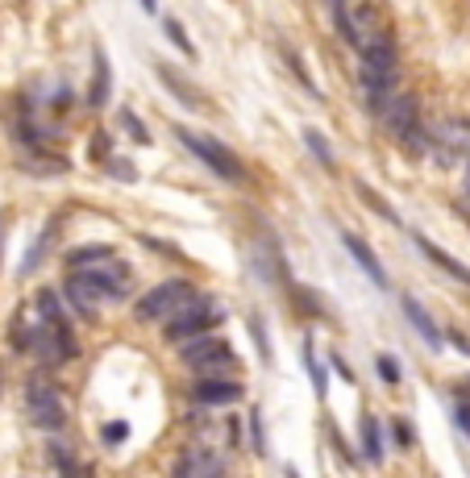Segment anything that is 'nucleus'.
<instances>
[{"mask_svg": "<svg viewBox=\"0 0 470 478\" xmlns=\"http://www.w3.org/2000/svg\"><path fill=\"white\" fill-rule=\"evenodd\" d=\"M221 325V312L212 304H204V300H184V304L176 308V312L167 316V341H192L200 338V333H208V329H217Z\"/></svg>", "mask_w": 470, "mask_h": 478, "instance_id": "1", "label": "nucleus"}, {"mask_svg": "<svg viewBox=\"0 0 470 478\" xmlns=\"http://www.w3.org/2000/svg\"><path fill=\"white\" fill-rule=\"evenodd\" d=\"M184 362L192 370H200L204 379L208 374H233V370H238L233 349L221 338H208V333H200V338H192V346H184Z\"/></svg>", "mask_w": 470, "mask_h": 478, "instance_id": "2", "label": "nucleus"}, {"mask_svg": "<svg viewBox=\"0 0 470 478\" xmlns=\"http://www.w3.org/2000/svg\"><path fill=\"white\" fill-rule=\"evenodd\" d=\"M179 141H184L187 150L196 154L204 167H212V171L221 175V179H230V184H238L241 179V167H238V158H233L221 141H212V138H200V133H192V130H179Z\"/></svg>", "mask_w": 470, "mask_h": 478, "instance_id": "3", "label": "nucleus"}, {"mask_svg": "<svg viewBox=\"0 0 470 478\" xmlns=\"http://www.w3.org/2000/svg\"><path fill=\"white\" fill-rule=\"evenodd\" d=\"M25 408H30L33 424H38V428H50V433L63 428V420H67L63 400H59V392L46 379H33L30 387H25Z\"/></svg>", "mask_w": 470, "mask_h": 478, "instance_id": "4", "label": "nucleus"}, {"mask_svg": "<svg viewBox=\"0 0 470 478\" xmlns=\"http://www.w3.org/2000/svg\"><path fill=\"white\" fill-rule=\"evenodd\" d=\"M184 300H192V287H187L184 279L158 283L154 292H146L142 300H138V320H163V316H171Z\"/></svg>", "mask_w": 470, "mask_h": 478, "instance_id": "5", "label": "nucleus"}, {"mask_svg": "<svg viewBox=\"0 0 470 478\" xmlns=\"http://www.w3.org/2000/svg\"><path fill=\"white\" fill-rule=\"evenodd\" d=\"M79 275H84L100 295H109V300H121V295L130 292V266L117 262L113 254L104 262H96V266H88V271H79Z\"/></svg>", "mask_w": 470, "mask_h": 478, "instance_id": "6", "label": "nucleus"}, {"mask_svg": "<svg viewBox=\"0 0 470 478\" xmlns=\"http://www.w3.org/2000/svg\"><path fill=\"white\" fill-rule=\"evenodd\" d=\"M362 92H366V104H371L375 117H379V113L387 109V100L395 96V67L362 63Z\"/></svg>", "mask_w": 470, "mask_h": 478, "instance_id": "7", "label": "nucleus"}, {"mask_svg": "<svg viewBox=\"0 0 470 478\" xmlns=\"http://www.w3.org/2000/svg\"><path fill=\"white\" fill-rule=\"evenodd\" d=\"M67 300H71V308H76L79 316H84V320H96V312H100V300H104V295L96 292V287H92L88 279H84V275L79 271H71V279H67Z\"/></svg>", "mask_w": 470, "mask_h": 478, "instance_id": "8", "label": "nucleus"}, {"mask_svg": "<svg viewBox=\"0 0 470 478\" xmlns=\"http://www.w3.org/2000/svg\"><path fill=\"white\" fill-rule=\"evenodd\" d=\"M379 117L387 121V130H392L395 138H404L408 130H416V125H420V113H416V100L412 96H392V100H387V109H383Z\"/></svg>", "mask_w": 470, "mask_h": 478, "instance_id": "9", "label": "nucleus"}, {"mask_svg": "<svg viewBox=\"0 0 470 478\" xmlns=\"http://www.w3.org/2000/svg\"><path fill=\"white\" fill-rule=\"evenodd\" d=\"M341 241H346V250L354 254V262H358L362 271H366V279H371L375 287H387V271H383V262L375 258L371 246H366L362 238H354V233H341Z\"/></svg>", "mask_w": 470, "mask_h": 478, "instance_id": "10", "label": "nucleus"}, {"mask_svg": "<svg viewBox=\"0 0 470 478\" xmlns=\"http://www.w3.org/2000/svg\"><path fill=\"white\" fill-rule=\"evenodd\" d=\"M400 308H404V316L412 320V329H416V333H420V338H425L433 349H441V341H446V338H441V329L433 325V316H429L425 308H420V300L404 295V300H400Z\"/></svg>", "mask_w": 470, "mask_h": 478, "instance_id": "11", "label": "nucleus"}, {"mask_svg": "<svg viewBox=\"0 0 470 478\" xmlns=\"http://www.w3.org/2000/svg\"><path fill=\"white\" fill-rule=\"evenodd\" d=\"M238 395H241L238 379H212V374H208L196 387V400H204V403H238Z\"/></svg>", "mask_w": 470, "mask_h": 478, "instance_id": "12", "label": "nucleus"}, {"mask_svg": "<svg viewBox=\"0 0 470 478\" xmlns=\"http://www.w3.org/2000/svg\"><path fill=\"white\" fill-rule=\"evenodd\" d=\"M92 67H96V71H92V96H88V104H92V109H104V104H109V96H113V71H109V59H104V55L96 50Z\"/></svg>", "mask_w": 470, "mask_h": 478, "instance_id": "13", "label": "nucleus"}, {"mask_svg": "<svg viewBox=\"0 0 470 478\" xmlns=\"http://www.w3.org/2000/svg\"><path fill=\"white\" fill-rule=\"evenodd\" d=\"M470 154V121H449L441 133V158H462Z\"/></svg>", "mask_w": 470, "mask_h": 478, "instance_id": "14", "label": "nucleus"}, {"mask_svg": "<svg viewBox=\"0 0 470 478\" xmlns=\"http://www.w3.org/2000/svg\"><path fill=\"white\" fill-rule=\"evenodd\" d=\"M416 246H420V254H425V258L433 262V266H441V271H446V275H454L458 283H470V266H462L458 258H449L446 250H438V246H433L429 238H416Z\"/></svg>", "mask_w": 470, "mask_h": 478, "instance_id": "15", "label": "nucleus"}, {"mask_svg": "<svg viewBox=\"0 0 470 478\" xmlns=\"http://www.w3.org/2000/svg\"><path fill=\"white\" fill-rule=\"evenodd\" d=\"M362 63H371V67H395V38H392V33L366 38V42H362Z\"/></svg>", "mask_w": 470, "mask_h": 478, "instance_id": "16", "label": "nucleus"}, {"mask_svg": "<svg viewBox=\"0 0 470 478\" xmlns=\"http://www.w3.org/2000/svg\"><path fill=\"white\" fill-rule=\"evenodd\" d=\"M358 433H362V457H371L375 466H379V462H383V433H379V420H375V416H362Z\"/></svg>", "mask_w": 470, "mask_h": 478, "instance_id": "17", "label": "nucleus"}, {"mask_svg": "<svg viewBox=\"0 0 470 478\" xmlns=\"http://www.w3.org/2000/svg\"><path fill=\"white\" fill-rule=\"evenodd\" d=\"M158 79H163V87L167 92H176L184 104H200V96H196V87H187V79L179 76V71H171V67H163L158 63Z\"/></svg>", "mask_w": 470, "mask_h": 478, "instance_id": "18", "label": "nucleus"}, {"mask_svg": "<svg viewBox=\"0 0 470 478\" xmlns=\"http://www.w3.org/2000/svg\"><path fill=\"white\" fill-rule=\"evenodd\" d=\"M109 254H113L109 246H79V250H71V254H67V266H71V271H88V266L104 262Z\"/></svg>", "mask_w": 470, "mask_h": 478, "instance_id": "19", "label": "nucleus"}, {"mask_svg": "<svg viewBox=\"0 0 470 478\" xmlns=\"http://www.w3.org/2000/svg\"><path fill=\"white\" fill-rule=\"evenodd\" d=\"M304 146L312 150V158H317L325 171H338V163H333V154H329V141L321 130H304Z\"/></svg>", "mask_w": 470, "mask_h": 478, "instance_id": "20", "label": "nucleus"}, {"mask_svg": "<svg viewBox=\"0 0 470 478\" xmlns=\"http://www.w3.org/2000/svg\"><path fill=\"white\" fill-rule=\"evenodd\" d=\"M33 308H38V316H42L46 325H63V304H59L55 292H38V300H33Z\"/></svg>", "mask_w": 470, "mask_h": 478, "instance_id": "21", "label": "nucleus"}, {"mask_svg": "<svg viewBox=\"0 0 470 478\" xmlns=\"http://www.w3.org/2000/svg\"><path fill=\"white\" fill-rule=\"evenodd\" d=\"M354 192H358V200H362V204H371V208H375V212H379V217H383V221H400V217H395V208H392V204H387V200H383V196H379V192H375V187H366V184H358V187H354Z\"/></svg>", "mask_w": 470, "mask_h": 478, "instance_id": "22", "label": "nucleus"}, {"mask_svg": "<svg viewBox=\"0 0 470 478\" xmlns=\"http://www.w3.org/2000/svg\"><path fill=\"white\" fill-rule=\"evenodd\" d=\"M217 470H221V462H212L204 454H192L179 462V474H217Z\"/></svg>", "mask_w": 470, "mask_h": 478, "instance_id": "23", "label": "nucleus"}, {"mask_svg": "<svg viewBox=\"0 0 470 478\" xmlns=\"http://www.w3.org/2000/svg\"><path fill=\"white\" fill-rule=\"evenodd\" d=\"M163 30H167V38H171V42H176L179 50H184V55H196V46H192V38H187V30L176 22V17H167V22H163Z\"/></svg>", "mask_w": 470, "mask_h": 478, "instance_id": "24", "label": "nucleus"}, {"mask_svg": "<svg viewBox=\"0 0 470 478\" xmlns=\"http://www.w3.org/2000/svg\"><path fill=\"white\" fill-rule=\"evenodd\" d=\"M300 358L308 362V374H312V387H317V395H325V370H321V362L312 358V346H308V341H304V354H300Z\"/></svg>", "mask_w": 470, "mask_h": 478, "instance_id": "25", "label": "nucleus"}, {"mask_svg": "<svg viewBox=\"0 0 470 478\" xmlns=\"http://www.w3.org/2000/svg\"><path fill=\"white\" fill-rule=\"evenodd\" d=\"M379 374H383V383H392V387L400 383V366H395L392 358H379Z\"/></svg>", "mask_w": 470, "mask_h": 478, "instance_id": "26", "label": "nucleus"}, {"mask_svg": "<svg viewBox=\"0 0 470 478\" xmlns=\"http://www.w3.org/2000/svg\"><path fill=\"white\" fill-rule=\"evenodd\" d=\"M125 130H130L138 141H150V133H146V125H142V121H138V117H130V113H125Z\"/></svg>", "mask_w": 470, "mask_h": 478, "instance_id": "27", "label": "nucleus"}, {"mask_svg": "<svg viewBox=\"0 0 470 478\" xmlns=\"http://www.w3.org/2000/svg\"><path fill=\"white\" fill-rule=\"evenodd\" d=\"M395 441H400V449H412V428H408V424H395Z\"/></svg>", "mask_w": 470, "mask_h": 478, "instance_id": "28", "label": "nucleus"}, {"mask_svg": "<svg viewBox=\"0 0 470 478\" xmlns=\"http://www.w3.org/2000/svg\"><path fill=\"white\" fill-rule=\"evenodd\" d=\"M104 441H125V424H109V428H104Z\"/></svg>", "mask_w": 470, "mask_h": 478, "instance_id": "29", "label": "nucleus"}, {"mask_svg": "<svg viewBox=\"0 0 470 478\" xmlns=\"http://www.w3.org/2000/svg\"><path fill=\"white\" fill-rule=\"evenodd\" d=\"M454 420H458L462 428H466V433H470V408H466V403H462V408H454Z\"/></svg>", "mask_w": 470, "mask_h": 478, "instance_id": "30", "label": "nucleus"}, {"mask_svg": "<svg viewBox=\"0 0 470 478\" xmlns=\"http://www.w3.org/2000/svg\"><path fill=\"white\" fill-rule=\"evenodd\" d=\"M142 9H146V13H154V9H158V0H142Z\"/></svg>", "mask_w": 470, "mask_h": 478, "instance_id": "31", "label": "nucleus"}]
</instances>
